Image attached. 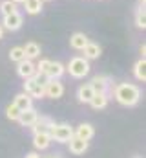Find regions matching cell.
<instances>
[{
    "instance_id": "obj_1",
    "label": "cell",
    "mask_w": 146,
    "mask_h": 158,
    "mask_svg": "<svg viewBox=\"0 0 146 158\" xmlns=\"http://www.w3.org/2000/svg\"><path fill=\"white\" fill-rule=\"evenodd\" d=\"M113 94H115V99L124 107H133L141 99V90L133 83H121L113 86Z\"/></svg>"
},
{
    "instance_id": "obj_2",
    "label": "cell",
    "mask_w": 146,
    "mask_h": 158,
    "mask_svg": "<svg viewBox=\"0 0 146 158\" xmlns=\"http://www.w3.org/2000/svg\"><path fill=\"white\" fill-rule=\"evenodd\" d=\"M66 70L70 72L71 77L80 79V77H84V76L90 74V61L86 57H73Z\"/></svg>"
},
{
    "instance_id": "obj_3",
    "label": "cell",
    "mask_w": 146,
    "mask_h": 158,
    "mask_svg": "<svg viewBox=\"0 0 146 158\" xmlns=\"http://www.w3.org/2000/svg\"><path fill=\"white\" fill-rule=\"evenodd\" d=\"M49 136L51 140L59 142V143H68L70 138L73 136V127H70L68 123H55L51 129H49Z\"/></svg>"
},
{
    "instance_id": "obj_4",
    "label": "cell",
    "mask_w": 146,
    "mask_h": 158,
    "mask_svg": "<svg viewBox=\"0 0 146 158\" xmlns=\"http://www.w3.org/2000/svg\"><path fill=\"white\" fill-rule=\"evenodd\" d=\"M26 83H24V92L26 94H29L31 98H44L46 94H44V81H40L38 77H28L24 79Z\"/></svg>"
},
{
    "instance_id": "obj_5",
    "label": "cell",
    "mask_w": 146,
    "mask_h": 158,
    "mask_svg": "<svg viewBox=\"0 0 146 158\" xmlns=\"http://www.w3.org/2000/svg\"><path fill=\"white\" fill-rule=\"evenodd\" d=\"M44 94H46L48 98H53V99L62 98V94H64V85H62L59 79H46V83H44Z\"/></svg>"
},
{
    "instance_id": "obj_6",
    "label": "cell",
    "mask_w": 146,
    "mask_h": 158,
    "mask_svg": "<svg viewBox=\"0 0 146 158\" xmlns=\"http://www.w3.org/2000/svg\"><path fill=\"white\" fill-rule=\"evenodd\" d=\"M22 20H24L22 15H20L18 11H15V13L4 17V20H2V28H6V30H9V31H17V30H20Z\"/></svg>"
},
{
    "instance_id": "obj_7",
    "label": "cell",
    "mask_w": 146,
    "mask_h": 158,
    "mask_svg": "<svg viewBox=\"0 0 146 158\" xmlns=\"http://www.w3.org/2000/svg\"><path fill=\"white\" fill-rule=\"evenodd\" d=\"M66 72V68H64V64L62 63H49V66L46 68V72H44V77L46 79H60L62 77V74Z\"/></svg>"
},
{
    "instance_id": "obj_8",
    "label": "cell",
    "mask_w": 146,
    "mask_h": 158,
    "mask_svg": "<svg viewBox=\"0 0 146 158\" xmlns=\"http://www.w3.org/2000/svg\"><path fill=\"white\" fill-rule=\"evenodd\" d=\"M17 72H18V76H20L22 79L33 77V76H35V64H33V61H31V59L20 61L18 66H17Z\"/></svg>"
},
{
    "instance_id": "obj_9",
    "label": "cell",
    "mask_w": 146,
    "mask_h": 158,
    "mask_svg": "<svg viewBox=\"0 0 146 158\" xmlns=\"http://www.w3.org/2000/svg\"><path fill=\"white\" fill-rule=\"evenodd\" d=\"M110 83H111V79L106 77V76H95L90 81V86L93 88V92H106L108 94Z\"/></svg>"
},
{
    "instance_id": "obj_10",
    "label": "cell",
    "mask_w": 146,
    "mask_h": 158,
    "mask_svg": "<svg viewBox=\"0 0 146 158\" xmlns=\"http://www.w3.org/2000/svg\"><path fill=\"white\" fill-rule=\"evenodd\" d=\"M68 143H70V151L73 155H84L88 151V145H90V142H86L82 138H77V136H71Z\"/></svg>"
},
{
    "instance_id": "obj_11",
    "label": "cell",
    "mask_w": 146,
    "mask_h": 158,
    "mask_svg": "<svg viewBox=\"0 0 146 158\" xmlns=\"http://www.w3.org/2000/svg\"><path fill=\"white\" fill-rule=\"evenodd\" d=\"M36 118H38V112H36L35 109L31 107V109H26V110H22L17 121H18L22 127H31V125L36 121Z\"/></svg>"
},
{
    "instance_id": "obj_12",
    "label": "cell",
    "mask_w": 146,
    "mask_h": 158,
    "mask_svg": "<svg viewBox=\"0 0 146 158\" xmlns=\"http://www.w3.org/2000/svg\"><path fill=\"white\" fill-rule=\"evenodd\" d=\"M53 125H55V123H53L51 118H48V116H38L36 121L31 125V127H33V134H36V132H49V129H51Z\"/></svg>"
},
{
    "instance_id": "obj_13",
    "label": "cell",
    "mask_w": 146,
    "mask_h": 158,
    "mask_svg": "<svg viewBox=\"0 0 146 158\" xmlns=\"http://www.w3.org/2000/svg\"><path fill=\"white\" fill-rule=\"evenodd\" d=\"M93 134H95V129H93V125H90V123H80V125L77 127V131H73V136L82 138V140H86V142H90V140L93 138Z\"/></svg>"
},
{
    "instance_id": "obj_14",
    "label": "cell",
    "mask_w": 146,
    "mask_h": 158,
    "mask_svg": "<svg viewBox=\"0 0 146 158\" xmlns=\"http://www.w3.org/2000/svg\"><path fill=\"white\" fill-rule=\"evenodd\" d=\"M51 142L53 140H51L49 132H36L35 136H33V145H35V149H40V151L48 149Z\"/></svg>"
},
{
    "instance_id": "obj_15",
    "label": "cell",
    "mask_w": 146,
    "mask_h": 158,
    "mask_svg": "<svg viewBox=\"0 0 146 158\" xmlns=\"http://www.w3.org/2000/svg\"><path fill=\"white\" fill-rule=\"evenodd\" d=\"M13 103H15V105H17V109L22 112V110H26V109H31V107H33V98H31L29 94L22 92V94L15 96V101H13Z\"/></svg>"
},
{
    "instance_id": "obj_16",
    "label": "cell",
    "mask_w": 146,
    "mask_h": 158,
    "mask_svg": "<svg viewBox=\"0 0 146 158\" xmlns=\"http://www.w3.org/2000/svg\"><path fill=\"white\" fill-rule=\"evenodd\" d=\"M108 101H110V98H108L106 92H95L93 98L90 99V105H91L95 110H101V109H104V107L108 105Z\"/></svg>"
},
{
    "instance_id": "obj_17",
    "label": "cell",
    "mask_w": 146,
    "mask_h": 158,
    "mask_svg": "<svg viewBox=\"0 0 146 158\" xmlns=\"http://www.w3.org/2000/svg\"><path fill=\"white\" fill-rule=\"evenodd\" d=\"M93 88L90 86V83H86V85H80L79 86V90H77V98H79V101L80 103H90V99L93 98Z\"/></svg>"
},
{
    "instance_id": "obj_18",
    "label": "cell",
    "mask_w": 146,
    "mask_h": 158,
    "mask_svg": "<svg viewBox=\"0 0 146 158\" xmlns=\"http://www.w3.org/2000/svg\"><path fill=\"white\" fill-rule=\"evenodd\" d=\"M88 42H90L88 37H86L84 33H80V31L73 33L71 37H70V46H71L73 50H80V52H82V48H84Z\"/></svg>"
},
{
    "instance_id": "obj_19",
    "label": "cell",
    "mask_w": 146,
    "mask_h": 158,
    "mask_svg": "<svg viewBox=\"0 0 146 158\" xmlns=\"http://www.w3.org/2000/svg\"><path fill=\"white\" fill-rule=\"evenodd\" d=\"M82 52H84V57L90 61V59H99V55H101V46L99 44H95V42H88L84 48H82Z\"/></svg>"
},
{
    "instance_id": "obj_20",
    "label": "cell",
    "mask_w": 146,
    "mask_h": 158,
    "mask_svg": "<svg viewBox=\"0 0 146 158\" xmlns=\"http://www.w3.org/2000/svg\"><path fill=\"white\" fill-rule=\"evenodd\" d=\"M24 48V53H26V59H35V57H38L40 55V46L36 44V42H26V46H22Z\"/></svg>"
},
{
    "instance_id": "obj_21",
    "label": "cell",
    "mask_w": 146,
    "mask_h": 158,
    "mask_svg": "<svg viewBox=\"0 0 146 158\" xmlns=\"http://www.w3.org/2000/svg\"><path fill=\"white\" fill-rule=\"evenodd\" d=\"M133 74H135V77L139 79V81H146V59L144 57H141V59L135 63Z\"/></svg>"
},
{
    "instance_id": "obj_22",
    "label": "cell",
    "mask_w": 146,
    "mask_h": 158,
    "mask_svg": "<svg viewBox=\"0 0 146 158\" xmlns=\"http://www.w3.org/2000/svg\"><path fill=\"white\" fill-rule=\"evenodd\" d=\"M22 4H24L26 11L29 15H36V13L42 11V0H24Z\"/></svg>"
},
{
    "instance_id": "obj_23",
    "label": "cell",
    "mask_w": 146,
    "mask_h": 158,
    "mask_svg": "<svg viewBox=\"0 0 146 158\" xmlns=\"http://www.w3.org/2000/svg\"><path fill=\"white\" fill-rule=\"evenodd\" d=\"M9 59H11V61H15V63L24 61V59H26L24 48H22V46H15V48H11V52H9Z\"/></svg>"
},
{
    "instance_id": "obj_24",
    "label": "cell",
    "mask_w": 146,
    "mask_h": 158,
    "mask_svg": "<svg viewBox=\"0 0 146 158\" xmlns=\"http://www.w3.org/2000/svg\"><path fill=\"white\" fill-rule=\"evenodd\" d=\"M17 11V4L15 2H11V0H4L2 4H0V13L6 17V15H11V13H15Z\"/></svg>"
},
{
    "instance_id": "obj_25",
    "label": "cell",
    "mask_w": 146,
    "mask_h": 158,
    "mask_svg": "<svg viewBox=\"0 0 146 158\" xmlns=\"http://www.w3.org/2000/svg\"><path fill=\"white\" fill-rule=\"evenodd\" d=\"M135 24H137V28H141V30H144V28H146V13H144V6L137 9V13H135Z\"/></svg>"
},
{
    "instance_id": "obj_26",
    "label": "cell",
    "mask_w": 146,
    "mask_h": 158,
    "mask_svg": "<svg viewBox=\"0 0 146 158\" xmlns=\"http://www.w3.org/2000/svg\"><path fill=\"white\" fill-rule=\"evenodd\" d=\"M6 116L11 119V121H17V119H18V116H20V110L17 109V105H15V103H11V105L6 109Z\"/></svg>"
},
{
    "instance_id": "obj_27",
    "label": "cell",
    "mask_w": 146,
    "mask_h": 158,
    "mask_svg": "<svg viewBox=\"0 0 146 158\" xmlns=\"http://www.w3.org/2000/svg\"><path fill=\"white\" fill-rule=\"evenodd\" d=\"M26 158H40L36 153H29V155H26Z\"/></svg>"
},
{
    "instance_id": "obj_28",
    "label": "cell",
    "mask_w": 146,
    "mask_h": 158,
    "mask_svg": "<svg viewBox=\"0 0 146 158\" xmlns=\"http://www.w3.org/2000/svg\"><path fill=\"white\" fill-rule=\"evenodd\" d=\"M46 158H62L60 155H51V156H46Z\"/></svg>"
},
{
    "instance_id": "obj_29",
    "label": "cell",
    "mask_w": 146,
    "mask_h": 158,
    "mask_svg": "<svg viewBox=\"0 0 146 158\" xmlns=\"http://www.w3.org/2000/svg\"><path fill=\"white\" fill-rule=\"evenodd\" d=\"M2 37H4V28L0 26V39H2Z\"/></svg>"
},
{
    "instance_id": "obj_30",
    "label": "cell",
    "mask_w": 146,
    "mask_h": 158,
    "mask_svg": "<svg viewBox=\"0 0 146 158\" xmlns=\"http://www.w3.org/2000/svg\"><path fill=\"white\" fill-rule=\"evenodd\" d=\"M11 2H15V4H22L24 0H11Z\"/></svg>"
},
{
    "instance_id": "obj_31",
    "label": "cell",
    "mask_w": 146,
    "mask_h": 158,
    "mask_svg": "<svg viewBox=\"0 0 146 158\" xmlns=\"http://www.w3.org/2000/svg\"><path fill=\"white\" fill-rule=\"evenodd\" d=\"M139 2H141V4H143V6H144V0H139Z\"/></svg>"
},
{
    "instance_id": "obj_32",
    "label": "cell",
    "mask_w": 146,
    "mask_h": 158,
    "mask_svg": "<svg viewBox=\"0 0 146 158\" xmlns=\"http://www.w3.org/2000/svg\"><path fill=\"white\" fill-rule=\"evenodd\" d=\"M133 158H141V156H133Z\"/></svg>"
},
{
    "instance_id": "obj_33",
    "label": "cell",
    "mask_w": 146,
    "mask_h": 158,
    "mask_svg": "<svg viewBox=\"0 0 146 158\" xmlns=\"http://www.w3.org/2000/svg\"><path fill=\"white\" fill-rule=\"evenodd\" d=\"M42 2H48V0H42Z\"/></svg>"
}]
</instances>
